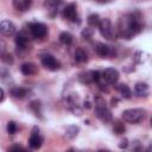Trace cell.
<instances>
[{
	"mask_svg": "<svg viewBox=\"0 0 152 152\" xmlns=\"http://www.w3.org/2000/svg\"><path fill=\"white\" fill-rule=\"evenodd\" d=\"M6 129H7V133H8V134L13 135V134L17 133L18 126H17V124H15L14 121H8V122H7V126H6Z\"/></svg>",
	"mask_w": 152,
	"mask_h": 152,
	"instance_id": "25",
	"label": "cell"
},
{
	"mask_svg": "<svg viewBox=\"0 0 152 152\" xmlns=\"http://www.w3.org/2000/svg\"><path fill=\"white\" fill-rule=\"evenodd\" d=\"M97 27H99V31H100V33L103 38H106L108 40L114 38V28H113L112 21L108 18L100 19V23H99Z\"/></svg>",
	"mask_w": 152,
	"mask_h": 152,
	"instance_id": "4",
	"label": "cell"
},
{
	"mask_svg": "<svg viewBox=\"0 0 152 152\" xmlns=\"http://www.w3.org/2000/svg\"><path fill=\"white\" fill-rule=\"evenodd\" d=\"M91 36H93V30H91L90 27H87V28H84V30L82 31V37H83L84 39H90Z\"/></svg>",
	"mask_w": 152,
	"mask_h": 152,
	"instance_id": "27",
	"label": "cell"
},
{
	"mask_svg": "<svg viewBox=\"0 0 152 152\" xmlns=\"http://www.w3.org/2000/svg\"><path fill=\"white\" fill-rule=\"evenodd\" d=\"M96 2H99V4H107V2H109V1H112V0H95Z\"/></svg>",
	"mask_w": 152,
	"mask_h": 152,
	"instance_id": "33",
	"label": "cell"
},
{
	"mask_svg": "<svg viewBox=\"0 0 152 152\" xmlns=\"http://www.w3.org/2000/svg\"><path fill=\"white\" fill-rule=\"evenodd\" d=\"M42 144H43V137L40 134L39 128L37 126H34L32 128L30 138H28V146L32 150H38V148H40Z\"/></svg>",
	"mask_w": 152,
	"mask_h": 152,
	"instance_id": "6",
	"label": "cell"
},
{
	"mask_svg": "<svg viewBox=\"0 0 152 152\" xmlns=\"http://www.w3.org/2000/svg\"><path fill=\"white\" fill-rule=\"evenodd\" d=\"M78 81L83 84H90L93 83V74L91 71H86V72H82L78 75Z\"/></svg>",
	"mask_w": 152,
	"mask_h": 152,
	"instance_id": "20",
	"label": "cell"
},
{
	"mask_svg": "<svg viewBox=\"0 0 152 152\" xmlns=\"http://www.w3.org/2000/svg\"><path fill=\"white\" fill-rule=\"evenodd\" d=\"M116 90L120 93V95L124 97V99H131L132 97V91H131V89H129V87L127 86V84H124V83H121V84H118L116 86Z\"/></svg>",
	"mask_w": 152,
	"mask_h": 152,
	"instance_id": "18",
	"label": "cell"
},
{
	"mask_svg": "<svg viewBox=\"0 0 152 152\" xmlns=\"http://www.w3.org/2000/svg\"><path fill=\"white\" fill-rule=\"evenodd\" d=\"M63 5V0H45L44 6L50 12L51 17H55L58 13V8Z\"/></svg>",
	"mask_w": 152,
	"mask_h": 152,
	"instance_id": "13",
	"label": "cell"
},
{
	"mask_svg": "<svg viewBox=\"0 0 152 152\" xmlns=\"http://www.w3.org/2000/svg\"><path fill=\"white\" fill-rule=\"evenodd\" d=\"M113 131H114V133H115V134L120 135V134H124V133H125L126 127H125L124 122H121V121L116 120V121H114V124H113Z\"/></svg>",
	"mask_w": 152,
	"mask_h": 152,
	"instance_id": "22",
	"label": "cell"
},
{
	"mask_svg": "<svg viewBox=\"0 0 152 152\" xmlns=\"http://www.w3.org/2000/svg\"><path fill=\"white\" fill-rule=\"evenodd\" d=\"M63 18L69 20V21H75L76 17H77V6L75 2H71L69 5H66L63 8V13H62Z\"/></svg>",
	"mask_w": 152,
	"mask_h": 152,
	"instance_id": "12",
	"label": "cell"
},
{
	"mask_svg": "<svg viewBox=\"0 0 152 152\" xmlns=\"http://www.w3.org/2000/svg\"><path fill=\"white\" fill-rule=\"evenodd\" d=\"M28 30L31 36L36 39H42L48 34V26L44 23H38V21L31 23L28 24Z\"/></svg>",
	"mask_w": 152,
	"mask_h": 152,
	"instance_id": "5",
	"label": "cell"
},
{
	"mask_svg": "<svg viewBox=\"0 0 152 152\" xmlns=\"http://www.w3.org/2000/svg\"><path fill=\"white\" fill-rule=\"evenodd\" d=\"M101 78L108 84H115L119 80V72L115 68H107L101 74Z\"/></svg>",
	"mask_w": 152,
	"mask_h": 152,
	"instance_id": "8",
	"label": "cell"
},
{
	"mask_svg": "<svg viewBox=\"0 0 152 152\" xmlns=\"http://www.w3.org/2000/svg\"><path fill=\"white\" fill-rule=\"evenodd\" d=\"M127 146H128V140H127V139L121 140L120 144H119V147H120V148H126Z\"/></svg>",
	"mask_w": 152,
	"mask_h": 152,
	"instance_id": "30",
	"label": "cell"
},
{
	"mask_svg": "<svg viewBox=\"0 0 152 152\" xmlns=\"http://www.w3.org/2000/svg\"><path fill=\"white\" fill-rule=\"evenodd\" d=\"M144 27L139 13H128L122 15L118 21V33L125 39H131L138 34Z\"/></svg>",
	"mask_w": 152,
	"mask_h": 152,
	"instance_id": "1",
	"label": "cell"
},
{
	"mask_svg": "<svg viewBox=\"0 0 152 152\" xmlns=\"http://www.w3.org/2000/svg\"><path fill=\"white\" fill-rule=\"evenodd\" d=\"M11 94L17 97V99H24L27 94H28V89L24 88V87H14L12 90H11Z\"/></svg>",
	"mask_w": 152,
	"mask_h": 152,
	"instance_id": "19",
	"label": "cell"
},
{
	"mask_svg": "<svg viewBox=\"0 0 152 152\" xmlns=\"http://www.w3.org/2000/svg\"><path fill=\"white\" fill-rule=\"evenodd\" d=\"M15 33V25L11 20L0 21V34L4 37H11Z\"/></svg>",
	"mask_w": 152,
	"mask_h": 152,
	"instance_id": "11",
	"label": "cell"
},
{
	"mask_svg": "<svg viewBox=\"0 0 152 152\" xmlns=\"http://www.w3.org/2000/svg\"><path fill=\"white\" fill-rule=\"evenodd\" d=\"M33 0H12L13 7L19 12H26L32 6Z\"/></svg>",
	"mask_w": 152,
	"mask_h": 152,
	"instance_id": "15",
	"label": "cell"
},
{
	"mask_svg": "<svg viewBox=\"0 0 152 152\" xmlns=\"http://www.w3.org/2000/svg\"><path fill=\"white\" fill-rule=\"evenodd\" d=\"M95 114L103 122H109L112 120V113L106 106L104 100L100 96L95 99Z\"/></svg>",
	"mask_w": 152,
	"mask_h": 152,
	"instance_id": "3",
	"label": "cell"
},
{
	"mask_svg": "<svg viewBox=\"0 0 152 152\" xmlns=\"http://www.w3.org/2000/svg\"><path fill=\"white\" fill-rule=\"evenodd\" d=\"M5 51H6V43L0 38V57H2V56H4Z\"/></svg>",
	"mask_w": 152,
	"mask_h": 152,
	"instance_id": "29",
	"label": "cell"
},
{
	"mask_svg": "<svg viewBox=\"0 0 152 152\" xmlns=\"http://www.w3.org/2000/svg\"><path fill=\"white\" fill-rule=\"evenodd\" d=\"M10 150H11V151H19V150H21V151H23V150H25V148H24L23 146H19V145H15V146H12V147H11Z\"/></svg>",
	"mask_w": 152,
	"mask_h": 152,
	"instance_id": "31",
	"label": "cell"
},
{
	"mask_svg": "<svg viewBox=\"0 0 152 152\" xmlns=\"http://www.w3.org/2000/svg\"><path fill=\"white\" fill-rule=\"evenodd\" d=\"M1 58H2V61H4L5 63H7V64H12V63H13L12 55H10V53H4V56H2Z\"/></svg>",
	"mask_w": 152,
	"mask_h": 152,
	"instance_id": "28",
	"label": "cell"
},
{
	"mask_svg": "<svg viewBox=\"0 0 152 152\" xmlns=\"http://www.w3.org/2000/svg\"><path fill=\"white\" fill-rule=\"evenodd\" d=\"M146 110L142 108H129L122 112V119L129 124H139L144 121Z\"/></svg>",
	"mask_w": 152,
	"mask_h": 152,
	"instance_id": "2",
	"label": "cell"
},
{
	"mask_svg": "<svg viewBox=\"0 0 152 152\" xmlns=\"http://www.w3.org/2000/svg\"><path fill=\"white\" fill-rule=\"evenodd\" d=\"M20 71L23 75L25 76H31V75H36L37 71H38V68L34 63H31V62H25L20 65Z\"/></svg>",
	"mask_w": 152,
	"mask_h": 152,
	"instance_id": "14",
	"label": "cell"
},
{
	"mask_svg": "<svg viewBox=\"0 0 152 152\" xmlns=\"http://www.w3.org/2000/svg\"><path fill=\"white\" fill-rule=\"evenodd\" d=\"M95 52L100 56V57H102V58H104V57H110V56H114L115 55V51L109 46V45H107V44H104V43H101V42H97L96 44H95Z\"/></svg>",
	"mask_w": 152,
	"mask_h": 152,
	"instance_id": "10",
	"label": "cell"
},
{
	"mask_svg": "<svg viewBox=\"0 0 152 152\" xmlns=\"http://www.w3.org/2000/svg\"><path fill=\"white\" fill-rule=\"evenodd\" d=\"M74 58H75V62L78 64L87 63L88 62V53L83 48H77L75 50V57Z\"/></svg>",
	"mask_w": 152,
	"mask_h": 152,
	"instance_id": "17",
	"label": "cell"
},
{
	"mask_svg": "<svg viewBox=\"0 0 152 152\" xmlns=\"http://www.w3.org/2000/svg\"><path fill=\"white\" fill-rule=\"evenodd\" d=\"M134 91H135L137 96H139V97H147L148 94H150V88H148L147 83L138 82L134 87Z\"/></svg>",
	"mask_w": 152,
	"mask_h": 152,
	"instance_id": "16",
	"label": "cell"
},
{
	"mask_svg": "<svg viewBox=\"0 0 152 152\" xmlns=\"http://www.w3.org/2000/svg\"><path fill=\"white\" fill-rule=\"evenodd\" d=\"M78 132H80V128L77 127V126H69L66 129H65V138H68V139H74V138H76L77 137V134H78Z\"/></svg>",
	"mask_w": 152,
	"mask_h": 152,
	"instance_id": "21",
	"label": "cell"
},
{
	"mask_svg": "<svg viewBox=\"0 0 152 152\" xmlns=\"http://www.w3.org/2000/svg\"><path fill=\"white\" fill-rule=\"evenodd\" d=\"M40 107H42V106H40V102L37 101V100H36V101H32V102L30 103V108L34 112L36 115H40Z\"/></svg>",
	"mask_w": 152,
	"mask_h": 152,
	"instance_id": "26",
	"label": "cell"
},
{
	"mask_svg": "<svg viewBox=\"0 0 152 152\" xmlns=\"http://www.w3.org/2000/svg\"><path fill=\"white\" fill-rule=\"evenodd\" d=\"M14 43H15V46L19 50H27V49H30V38H28V36L24 31H20V32H18L15 34Z\"/></svg>",
	"mask_w": 152,
	"mask_h": 152,
	"instance_id": "9",
	"label": "cell"
},
{
	"mask_svg": "<svg viewBox=\"0 0 152 152\" xmlns=\"http://www.w3.org/2000/svg\"><path fill=\"white\" fill-rule=\"evenodd\" d=\"M59 40H61V43L64 44V45H70V44L72 43V36H71V33H69V32H62V33L59 34Z\"/></svg>",
	"mask_w": 152,
	"mask_h": 152,
	"instance_id": "24",
	"label": "cell"
},
{
	"mask_svg": "<svg viewBox=\"0 0 152 152\" xmlns=\"http://www.w3.org/2000/svg\"><path fill=\"white\" fill-rule=\"evenodd\" d=\"M100 19L101 18L99 17V14L93 13V14H89V17L87 19V23H88L89 27H96L99 25V23H100Z\"/></svg>",
	"mask_w": 152,
	"mask_h": 152,
	"instance_id": "23",
	"label": "cell"
},
{
	"mask_svg": "<svg viewBox=\"0 0 152 152\" xmlns=\"http://www.w3.org/2000/svg\"><path fill=\"white\" fill-rule=\"evenodd\" d=\"M40 62H42V65L48 69V70H51V71H55V70H58L61 68V63L59 61H57L52 55L50 53H45L40 58Z\"/></svg>",
	"mask_w": 152,
	"mask_h": 152,
	"instance_id": "7",
	"label": "cell"
},
{
	"mask_svg": "<svg viewBox=\"0 0 152 152\" xmlns=\"http://www.w3.org/2000/svg\"><path fill=\"white\" fill-rule=\"evenodd\" d=\"M116 103H118V99H112V106H113V107H115V106H116Z\"/></svg>",
	"mask_w": 152,
	"mask_h": 152,
	"instance_id": "34",
	"label": "cell"
},
{
	"mask_svg": "<svg viewBox=\"0 0 152 152\" xmlns=\"http://www.w3.org/2000/svg\"><path fill=\"white\" fill-rule=\"evenodd\" d=\"M4 99H5V91L2 88H0V102L4 101Z\"/></svg>",
	"mask_w": 152,
	"mask_h": 152,
	"instance_id": "32",
	"label": "cell"
}]
</instances>
